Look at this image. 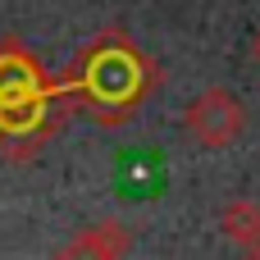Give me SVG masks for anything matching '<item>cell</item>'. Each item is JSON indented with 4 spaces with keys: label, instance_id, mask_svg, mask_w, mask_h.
Wrapping results in <instances>:
<instances>
[{
    "label": "cell",
    "instance_id": "1",
    "mask_svg": "<svg viewBox=\"0 0 260 260\" xmlns=\"http://www.w3.org/2000/svg\"><path fill=\"white\" fill-rule=\"evenodd\" d=\"M183 128H187L192 142L219 151V146L238 142V133L247 128V110H242V101H238L233 91L210 87V91H201V96L183 110Z\"/></svg>",
    "mask_w": 260,
    "mask_h": 260
},
{
    "label": "cell",
    "instance_id": "2",
    "mask_svg": "<svg viewBox=\"0 0 260 260\" xmlns=\"http://www.w3.org/2000/svg\"><path fill=\"white\" fill-rule=\"evenodd\" d=\"M123 247H128V233H123L114 219H105V224L78 233L55 260H119V256H123Z\"/></svg>",
    "mask_w": 260,
    "mask_h": 260
},
{
    "label": "cell",
    "instance_id": "3",
    "mask_svg": "<svg viewBox=\"0 0 260 260\" xmlns=\"http://www.w3.org/2000/svg\"><path fill=\"white\" fill-rule=\"evenodd\" d=\"M224 229H229V238L251 242V238L260 233V206H251V201H233V206H224Z\"/></svg>",
    "mask_w": 260,
    "mask_h": 260
},
{
    "label": "cell",
    "instance_id": "4",
    "mask_svg": "<svg viewBox=\"0 0 260 260\" xmlns=\"http://www.w3.org/2000/svg\"><path fill=\"white\" fill-rule=\"evenodd\" d=\"M242 247L251 251V260H260V233H256V238H251V242H242Z\"/></svg>",
    "mask_w": 260,
    "mask_h": 260
},
{
    "label": "cell",
    "instance_id": "5",
    "mask_svg": "<svg viewBox=\"0 0 260 260\" xmlns=\"http://www.w3.org/2000/svg\"><path fill=\"white\" fill-rule=\"evenodd\" d=\"M256 64H260V37H256Z\"/></svg>",
    "mask_w": 260,
    "mask_h": 260
}]
</instances>
